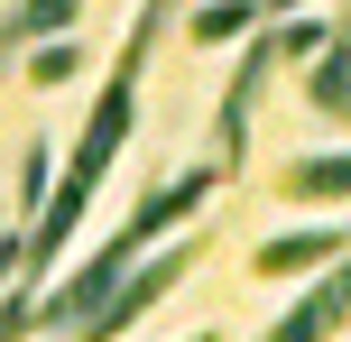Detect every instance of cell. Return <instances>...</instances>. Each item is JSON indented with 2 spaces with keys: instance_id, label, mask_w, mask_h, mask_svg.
<instances>
[{
  "instance_id": "8992f818",
  "label": "cell",
  "mask_w": 351,
  "mask_h": 342,
  "mask_svg": "<svg viewBox=\"0 0 351 342\" xmlns=\"http://www.w3.org/2000/svg\"><path fill=\"white\" fill-rule=\"evenodd\" d=\"M250 28H259V0H204V10L185 19L194 47H231V37H250Z\"/></svg>"
},
{
  "instance_id": "277c9868",
  "label": "cell",
  "mask_w": 351,
  "mask_h": 342,
  "mask_svg": "<svg viewBox=\"0 0 351 342\" xmlns=\"http://www.w3.org/2000/svg\"><path fill=\"white\" fill-rule=\"evenodd\" d=\"M324 259H342V222H315V232H287V241H268L250 269L259 278H296V269H324Z\"/></svg>"
},
{
  "instance_id": "3957f363",
  "label": "cell",
  "mask_w": 351,
  "mask_h": 342,
  "mask_svg": "<svg viewBox=\"0 0 351 342\" xmlns=\"http://www.w3.org/2000/svg\"><path fill=\"white\" fill-rule=\"evenodd\" d=\"M342 315H351V287H342V259H324V278L287 306V324L268 333V342H333L342 333Z\"/></svg>"
},
{
  "instance_id": "8fae6325",
  "label": "cell",
  "mask_w": 351,
  "mask_h": 342,
  "mask_svg": "<svg viewBox=\"0 0 351 342\" xmlns=\"http://www.w3.org/2000/svg\"><path fill=\"white\" fill-rule=\"evenodd\" d=\"M287 10H305V0H259V19H287Z\"/></svg>"
},
{
  "instance_id": "5b68a950",
  "label": "cell",
  "mask_w": 351,
  "mask_h": 342,
  "mask_svg": "<svg viewBox=\"0 0 351 342\" xmlns=\"http://www.w3.org/2000/svg\"><path fill=\"white\" fill-rule=\"evenodd\" d=\"M287 195H296V204H342V185H351V167H342V148H324V158H296V167H287Z\"/></svg>"
},
{
  "instance_id": "6da1fadb",
  "label": "cell",
  "mask_w": 351,
  "mask_h": 342,
  "mask_svg": "<svg viewBox=\"0 0 351 342\" xmlns=\"http://www.w3.org/2000/svg\"><path fill=\"white\" fill-rule=\"evenodd\" d=\"M324 37H342L333 19H287V28L250 37V56L231 65V84H222V111H213V176H241V167H250V102H259L268 65H287V56H315Z\"/></svg>"
},
{
  "instance_id": "7a4b0ae2",
  "label": "cell",
  "mask_w": 351,
  "mask_h": 342,
  "mask_svg": "<svg viewBox=\"0 0 351 342\" xmlns=\"http://www.w3.org/2000/svg\"><path fill=\"white\" fill-rule=\"evenodd\" d=\"M194 250H204V241H176V250H158V259H130V269L111 278V296L84 315V324H65V333H74V342H121V333H130V324H139V315L176 287V278L194 269Z\"/></svg>"
},
{
  "instance_id": "4fadbf2b",
  "label": "cell",
  "mask_w": 351,
  "mask_h": 342,
  "mask_svg": "<svg viewBox=\"0 0 351 342\" xmlns=\"http://www.w3.org/2000/svg\"><path fill=\"white\" fill-rule=\"evenodd\" d=\"M194 342H222V333H194Z\"/></svg>"
},
{
  "instance_id": "7c38bea8",
  "label": "cell",
  "mask_w": 351,
  "mask_h": 342,
  "mask_svg": "<svg viewBox=\"0 0 351 342\" xmlns=\"http://www.w3.org/2000/svg\"><path fill=\"white\" fill-rule=\"evenodd\" d=\"M10 47H19V37H10V28H0V65H10Z\"/></svg>"
},
{
  "instance_id": "ba28073f",
  "label": "cell",
  "mask_w": 351,
  "mask_h": 342,
  "mask_svg": "<svg viewBox=\"0 0 351 342\" xmlns=\"http://www.w3.org/2000/svg\"><path fill=\"white\" fill-rule=\"evenodd\" d=\"M342 37H324V56H315V74H305V102L324 111V121H342V102H351V84H342Z\"/></svg>"
},
{
  "instance_id": "52a82bcc",
  "label": "cell",
  "mask_w": 351,
  "mask_h": 342,
  "mask_svg": "<svg viewBox=\"0 0 351 342\" xmlns=\"http://www.w3.org/2000/svg\"><path fill=\"white\" fill-rule=\"evenodd\" d=\"M74 19H84V0H19V10L0 19V28H10L19 47H37V37H65Z\"/></svg>"
},
{
  "instance_id": "30bf717a",
  "label": "cell",
  "mask_w": 351,
  "mask_h": 342,
  "mask_svg": "<svg viewBox=\"0 0 351 342\" xmlns=\"http://www.w3.org/2000/svg\"><path fill=\"white\" fill-rule=\"evenodd\" d=\"M19 278V232H0V287Z\"/></svg>"
},
{
  "instance_id": "9c48e42d",
  "label": "cell",
  "mask_w": 351,
  "mask_h": 342,
  "mask_svg": "<svg viewBox=\"0 0 351 342\" xmlns=\"http://www.w3.org/2000/svg\"><path fill=\"white\" fill-rule=\"evenodd\" d=\"M65 74H74V47L65 37H37L28 47V84H65Z\"/></svg>"
}]
</instances>
